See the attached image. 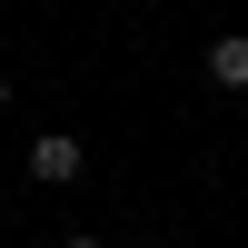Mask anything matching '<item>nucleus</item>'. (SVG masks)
Wrapping results in <instances>:
<instances>
[{
  "label": "nucleus",
  "mask_w": 248,
  "mask_h": 248,
  "mask_svg": "<svg viewBox=\"0 0 248 248\" xmlns=\"http://www.w3.org/2000/svg\"><path fill=\"white\" fill-rule=\"evenodd\" d=\"M79 159H90V149H79L70 129H50V139H30V179H50V189H60V179H79Z\"/></svg>",
  "instance_id": "1"
},
{
  "label": "nucleus",
  "mask_w": 248,
  "mask_h": 248,
  "mask_svg": "<svg viewBox=\"0 0 248 248\" xmlns=\"http://www.w3.org/2000/svg\"><path fill=\"white\" fill-rule=\"evenodd\" d=\"M209 79H218V90H248V30H229L209 50Z\"/></svg>",
  "instance_id": "2"
},
{
  "label": "nucleus",
  "mask_w": 248,
  "mask_h": 248,
  "mask_svg": "<svg viewBox=\"0 0 248 248\" xmlns=\"http://www.w3.org/2000/svg\"><path fill=\"white\" fill-rule=\"evenodd\" d=\"M70 248H109V238H70Z\"/></svg>",
  "instance_id": "3"
},
{
  "label": "nucleus",
  "mask_w": 248,
  "mask_h": 248,
  "mask_svg": "<svg viewBox=\"0 0 248 248\" xmlns=\"http://www.w3.org/2000/svg\"><path fill=\"white\" fill-rule=\"evenodd\" d=\"M0 109H10V79H0Z\"/></svg>",
  "instance_id": "4"
}]
</instances>
